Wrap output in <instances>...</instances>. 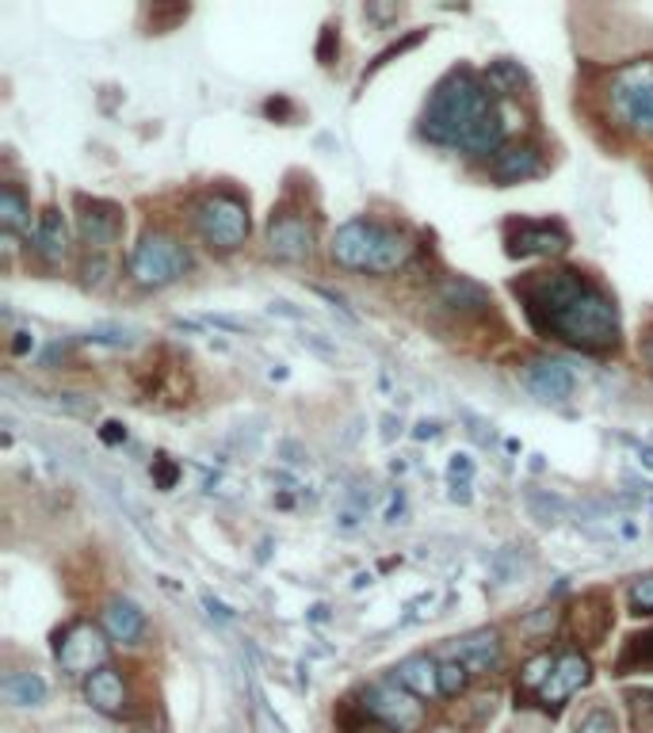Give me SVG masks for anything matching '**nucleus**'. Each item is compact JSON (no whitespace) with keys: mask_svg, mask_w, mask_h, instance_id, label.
Instances as JSON below:
<instances>
[{"mask_svg":"<svg viewBox=\"0 0 653 733\" xmlns=\"http://www.w3.org/2000/svg\"><path fill=\"white\" fill-rule=\"evenodd\" d=\"M516 295L539 332L566 340L581 352H608L619 344V310L585 272H535Z\"/></svg>","mask_w":653,"mask_h":733,"instance_id":"f257e3e1","label":"nucleus"},{"mask_svg":"<svg viewBox=\"0 0 653 733\" xmlns=\"http://www.w3.org/2000/svg\"><path fill=\"white\" fill-rule=\"evenodd\" d=\"M490 111H493L490 88L470 70H454L432 88V96H428L420 135L428 141H436V146H459V141L470 135V127Z\"/></svg>","mask_w":653,"mask_h":733,"instance_id":"f03ea898","label":"nucleus"},{"mask_svg":"<svg viewBox=\"0 0 653 733\" xmlns=\"http://www.w3.org/2000/svg\"><path fill=\"white\" fill-rule=\"evenodd\" d=\"M195 230L211 248L218 253H237V248L249 241L253 219H249V203L234 191H211L206 199H200L195 206Z\"/></svg>","mask_w":653,"mask_h":733,"instance_id":"7ed1b4c3","label":"nucleus"},{"mask_svg":"<svg viewBox=\"0 0 653 733\" xmlns=\"http://www.w3.org/2000/svg\"><path fill=\"white\" fill-rule=\"evenodd\" d=\"M188 268H192L188 248L164 230H146L130 253V275L138 287H169V283L184 279Z\"/></svg>","mask_w":653,"mask_h":733,"instance_id":"20e7f679","label":"nucleus"},{"mask_svg":"<svg viewBox=\"0 0 653 733\" xmlns=\"http://www.w3.org/2000/svg\"><path fill=\"white\" fill-rule=\"evenodd\" d=\"M608 99L615 115L642 138H653V62H634L611 77Z\"/></svg>","mask_w":653,"mask_h":733,"instance_id":"39448f33","label":"nucleus"},{"mask_svg":"<svg viewBox=\"0 0 653 733\" xmlns=\"http://www.w3.org/2000/svg\"><path fill=\"white\" fill-rule=\"evenodd\" d=\"M360 707L375 726H383L390 733H417L428 719L425 703H420L413 691H405L398 680H375V684L363 691Z\"/></svg>","mask_w":653,"mask_h":733,"instance_id":"423d86ee","label":"nucleus"},{"mask_svg":"<svg viewBox=\"0 0 653 733\" xmlns=\"http://www.w3.org/2000/svg\"><path fill=\"white\" fill-rule=\"evenodd\" d=\"M54 657H57V665H62V672L88 680L100 669H107V641L93 623H69V627L57 635Z\"/></svg>","mask_w":653,"mask_h":733,"instance_id":"0eeeda50","label":"nucleus"},{"mask_svg":"<svg viewBox=\"0 0 653 733\" xmlns=\"http://www.w3.org/2000/svg\"><path fill=\"white\" fill-rule=\"evenodd\" d=\"M383 233L386 226H378L375 219H352L333 233L329 256L349 272H371L375 268L378 245H383Z\"/></svg>","mask_w":653,"mask_h":733,"instance_id":"6e6552de","label":"nucleus"},{"mask_svg":"<svg viewBox=\"0 0 653 733\" xmlns=\"http://www.w3.org/2000/svg\"><path fill=\"white\" fill-rule=\"evenodd\" d=\"M592 680V661L585 654H577V649H569V654L558 657V665H554L550 680L539 688V703L547 707V711H558V707H566L569 699L577 695L581 688H589Z\"/></svg>","mask_w":653,"mask_h":733,"instance_id":"1a4fd4ad","label":"nucleus"},{"mask_svg":"<svg viewBox=\"0 0 653 733\" xmlns=\"http://www.w3.org/2000/svg\"><path fill=\"white\" fill-rule=\"evenodd\" d=\"M77 233H81V241L93 248L115 245L122 233V211L115 203H107V199L77 195Z\"/></svg>","mask_w":653,"mask_h":733,"instance_id":"9d476101","label":"nucleus"},{"mask_svg":"<svg viewBox=\"0 0 653 733\" xmlns=\"http://www.w3.org/2000/svg\"><path fill=\"white\" fill-rule=\"evenodd\" d=\"M520 379H524V386L547 405L569 402L574 390H577L574 371H569L566 363H558V360H547V355H543V360H527L524 366H520Z\"/></svg>","mask_w":653,"mask_h":733,"instance_id":"9b49d317","label":"nucleus"},{"mask_svg":"<svg viewBox=\"0 0 653 733\" xmlns=\"http://www.w3.org/2000/svg\"><path fill=\"white\" fill-rule=\"evenodd\" d=\"M268 253L279 261H310L313 256V226L302 214H279L268 222Z\"/></svg>","mask_w":653,"mask_h":733,"instance_id":"f8f14e48","label":"nucleus"},{"mask_svg":"<svg viewBox=\"0 0 653 733\" xmlns=\"http://www.w3.org/2000/svg\"><path fill=\"white\" fill-rule=\"evenodd\" d=\"M569 248V233L554 222H520L509 230V253L512 256H561Z\"/></svg>","mask_w":653,"mask_h":733,"instance_id":"ddd939ff","label":"nucleus"},{"mask_svg":"<svg viewBox=\"0 0 653 733\" xmlns=\"http://www.w3.org/2000/svg\"><path fill=\"white\" fill-rule=\"evenodd\" d=\"M504 657L501 630H474V635L459 638L451 646V661H462L474 677H490Z\"/></svg>","mask_w":653,"mask_h":733,"instance_id":"4468645a","label":"nucleus"},{"mask_svg":"<svg viewBox=\"0 0 653 733\" xmlns=\"http://www.w3.org/2000/svg\"><path fill=\"white\" fill-rule=\"evenodd\" d=\"M611 623H615V615H611V599L603 593H589L569 612V630H574V638L589 641V646H600V641L608 638Z\"/></svg>","mask_w":653,"mask_h":733,"instance_id":"2eb2a0df","label":"nucleus"},{"mask_svg":"<svg viewBox=\"0 0 653 733\" xmlns=\"http://www.w3.org/2000/svg\"><path fill=\"white\" fill-rule=\"evenodd\" d=\"M100 623H104V635L111 641H119V646H135V641L146 635V612L127 596L107 599Z\"/></svg>","mask_w":653,"mask_h":733,"instance_id":"dca6fc26","label":"nucleus"},{"mask_svg":"<svg viewBox=\"0 0 653 733\" xmlns=\"http://www.w3.org/2000/svg\"><path fill=\"white\" fill-rule=\"evenodd\" d=\"M543 161H539V149L535 146H504L497 157L490 161V180L501 183V188H512V183H524L532 177H539Z\"/></svg>","mask_w":653,"mask_h":733,"instance_id":"f3484780","label":"nucleus"},{"mask_svg":"<svg viewBox=\"0 0 653 733\" xmlns=\"http://www.w3.org/2000/svg\"><path fill=\"white\" fill-rule=\"evenodd\" d=\"M85 695H88V703H93L96 711L107 714V719H119V714L127 711V703H130L127 680H122V672L111 669V665L96 672V677L85 680Z\"/></svg>","mask_w":653,"mask_h":733,"instance_id":"a211bd4d","label":"nucleus"},{"mask_svg":"<svg viewBox=\"0 0 653 733\" xmlns=\"http://www.w3.org/2000/svg\"><path fill=\"white\" fill-rule=\"evenodd\" d=\"M394 680H398L405 691H413L417 699H436V695H440V665H436L428 654L405 657L398 669H394Z\"/></svg>","mask_w":653,"mask_h":733,"instance_id":"6ab92c4d","label":"nucleus"},{"mask_svg":"<svg viewBox=\"0 0 653 733\" xmlns=\"http://www.w3.org/2000/svg\"><path fill=\"white\" fill-rule=\"evenodd\" d=\"M35 248L43 253V261H51V264H62L65 256H69V226H65L57 206H46V211L39 214Z\"/></svg>","mask_w":653,"mask_h":733,"instance_id":"aec40b11","label":"nucleus"},{"mask_svg":"<svg viewBox=\"0 0 653 733\" xmlns=\"http://www.w3.org/2000/svg\"><path fill=\"white\" fill-rule=\"evenodd\" d=\"M440 302L448 306V310H454V314H485L490 310V290L482 287V283H474V279H448L440 287Z\"/></svg>","mask_w":653,"mask_h":733,"instance_id":"412c9836","label":"nucleus"},{"mask_svg":"<svg viewBox=\"0 0 653 733\" xmlns=\"http://www.w3.org/2000/svg\"><path fill=\"white\" fill-rule=\"evenodd\" d=\"M0 695H4L8 707H20V711H28V707H43L46 703V680L39 677V672H8V677L0 680Z\"/></svg>","mask_w":653,"mask_h":733,"instance_id":"4be33fe9","label":"nucleus"},{"mask_svg":"<svg viewBox=\"0 0 653 733\" xmlns=\"http://www.w3.org/2000/svg\"><path fill=\"white\" fill-rule=\"evenodd\" d=\"M459 149H467L470 157H497L504 149V119L501 111H490L470 127V135L459 141Z\"/></svg>","mask_w":653,"mask_h":733,"instance_id":"5701e85b","label":"nucleus"},{"mask_svg":"<svg viewBox=\"0 0 653 733\" xmlns=\"http://www.w3.org/2000/svg\"><path fill=\"white\" fill-rule=\"evenodd\" d=\"M409 256H413V241L405 237L402 230H394V226H386V233H383V245H378V256H375V275H394L398 268H405L409 264Z\"/></svg>","mask_w":653,"mask_h":733,"instance_id":"b1692460","label":"nucleus"},{"mask_svg":"<svg viewBox=\"0 0 653 733\" xmlns=\"http://www.w3.org/2000/svg\"><path fill=\"white\" fill-rule=\"evenodd\" d=\"M0 226L4 233H28L31 230V203L15 183L0 188Z\"/></svg>","mask_w":653,"mask_h":733,"instance_id":"393cba45","label":"nucleus"},{"mask_svg":"<svg viewBox=\"0 0 653 733\" xmlns=\"http://www.w3.org/2000/svg\"><path fill=\"white\" fill-rule=\"evenodd\" d=\"M485 88L501 92V96H516V92L527 88V73L520 62H512V57H497V62H490V70H485Z\"/></svg>","mask_w":653,"mask_h":733,"instance_id":"a878e982","label":"nucleus"},{"mask_svg":"<svg viewBox=\"0 0 653 733\" xmlns=\"http://www.w3.org/2000/svg\"><path fill=\"white\" fill-rule=\"evenodd\" d=\"M470 680H474V672H470L462 661H451V657H448V661H440V695L443 699L467 695Z\"/></svg>","mask_w":653,"mask_h":733,"instance_id":"bb28decb","label":"nucleus"},{"mask_svg":"<svg viewBox=\"0 0 653 733\" xmlns=\"http://www.w3.org/2000/svg\"><path fill=\"white\" fill-rule=\"evenodd\" d=\"M627 711H631L634 733H653V688L627 691Z\"/></svg>","mask_w":653,"mask_h":733,"instance_id":"cd10ccee","label":"nucleus"},{"mask_svg":"<svg viewBox=\"0 0 653 733\" xmlns=\"http://www.w3.org/2000/svg\"><path fill=\"white\" fill-rule=\"evenodd\" d=\"M554 665H558V657H554V654H539V657H532V661L524 665V672H520V684H524L527 691H535V695H539V688L550 680Z\"/></svg>","mask_w":653,"mask_h":733,"instance_id":"c85d7f7f","label":"nucleus"},{"mask_svg":"<svg viewBox=\"0 0 653 733\" xmlns=\"http://www.w3.org/2000/svg\"><path fill=\"white\" fill-rule=\"evenodd\" d=\"M577 733H619V722L608 707H592L577 719Z\"/></svg>","mask_w":653,"mask_h":733,"instance_id":"c756f323","label":"nucleus"},{"mask_svg":"<svg viewBox=\"0 0 653 733\" xmlns=\"http://www.w3.org/2000/svg\"><path fill=\"white\" fill-rule=\"evenodd\" d=\"M631 604L639 615H653V573L650 577H639L631 585Z\"/></svg>","mask_w":653,"mask_h":733,"instance_id":"7c9ffc66","label":"nucleus"},{"mask_svg":"<svg viewBox=\"0 0 653 733\" xmlns=\"http://www.w3.org/2000/svg\"><path fill=\"white\" fill-rule=\"evenodd\" d=\"M425 35H428V31H413V35H405L402 43H394L390 50H383V54L375 57V65H371V73H375V70H383V65H390L394 57H402L405 50H413V46H417V43H420V39H425Z\"/></svg>","mask_w":653,"mask_h":733,"instance_id":"2f4dec72","label":"nucleus"},{"mask_svg":"<svg viewBox=\"0 0 653 733\" xmlns=\"http://www.w3.org/2000/svg\"><path fill=\"white\" fill-rule=\"evenodd\" d=\"M336 54H341V39H336V28L321 31V43H318V62L321 65H333Z\"/></svg>","mask_w":653,"mask_h":733,"instance_id":"473e14b6","label":"nucleus"},{"mask_svg":"<svg viewBox=\"0 0 653 733\" xmlns=\"http://www.w3.org/2000/svg\"><path fill=\"white\" fill-rule=\"evenodd\" d=\"M81 275H85L88 287H104V283H107V261H104V256H88L85 268H81Z\"/></svg>","mask_w":653,"mask_h":733,"instance_id":"72a5a7b5","label":"nucleus"},{"mask_svg":"<svg viewBox=\"0 0 653 733\" xmlns=\"http://www.w3.org/2000/svg\"><path fill=\"white\" fill-rule=\"evenodd\" d=\"M157 481H161V489H172V481H176V466L172 463H157Z\"/></svg>","mask_w":653,"mask_h":733,"instance_id":"f704fd0d","label":"nucleus"},{"mask_svg":"<svg viewBox=\"0 0 653 733\" xmlns=\"http://www.w3.org/2000/svg\"><path fill=\"white\" fill-rule=\"evenodd\" d=\"M100 436L107 439V444H119V439H127V428H122V424H115V421H111V424H104V432H100Z\"/></svg>","mask_w":653,"mask_h":733,"instance_id":"c9c22d12","label":"nucleus"},{"mask_svg":"<svg viewBox=\"0 0 653 733\" xmlns=\"http://www.w3.org/2000/svg\"><path fill=\"white\" fill-rule=\"evenodd\" d=\"M398 12H402L398 4H386V8L383 4H367V15H375V20H390V15H398Z\"/></svg>","mask_w":653,"mask_h":733,"instance_id":"e433bc0d","label":"nucleus"},{"mask_svg":"<svg viewBox=\"0 0 653 733\" xmlns=\"http://www.w3.org/2000/svg\"><path fill=\"white\" fill-rule=\"evenodd\" d=\"M28 348H35V340H31V332H15V340H12V352H15V355H28Z\"/></svg>","mask_w":653,"mask_h":733,"instance_id":"4c0bfd02","label":"nucleus"}]
</instances>
